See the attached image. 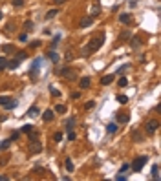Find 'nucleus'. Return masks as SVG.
Listing matches in <instances>:
<instances>
[{
	"instance_id": "f257e3e1",
	"label": "nucleus",
	"mask_w": 161,
	"mask_h": 181,
	"mask_svg": "<svg viewBox=\"0 0 161 181\" xmlns=\"http://www.w3.org/2000/svg\"><path fill=\"white\" fill-rule=\"evenodd\" d=\"M104 33H99L97 37H94V38H90V42L84 46V50H82V55L84 57H88L90 53H95L97 50H101V46L104 44Z\"/></svg>"
},
{
	"instance_id": "f03ea898",
	"label": "nucleus",
	"mask_w": 161,
	"mask_h": 181,
	"mask_svg": "<svg viewBox=\"0 0 161 181\" xmlns=\"http://www.w3.org/2000/svg\"><path fill=\"white\" fill-rule=\"evenodd\" d=\"M59 77H64V79H68V81H75L77 79V72L75 70H72V68H60V70H57L55 72Z\"/></svg>"
},
{
	"instance_id": "7ed1b4c3",
	"label": "nucleus",
	"mask_w": 161,
	"mask_h": 181,
	"mask_svg": "<svg viewBox=\"0 0 161 181\" xmlns=\"http://www.w3.org/2000/svg\"><path fill=\"white\" fill-rule=\"evenodd\" d=\"M147 161H148L147 155H139V157H135V159H134V163L130 165V168L134 172H139V170H143V167L147 165Z\"/></svg>"
},
{
	"instance_id": "20e7f679",
	"label": "nucleus",
	"mask_w": 161,
	"mask_h": 181,
	"mask_svg": "<svg viewBox=\"0 0 161 181\" xmlns=\"http://www.w3.org/2000/svg\"><path fill=\"white\" fill-rule=\"evenodd\" d=\"M157 128H159V121H157V119H148V121L145 123V132H147L148 135L156 133Z\"/></svg>"
},
{
	"instance_id": "39448f33",
	"label": "nucleus",
	"mask_w": 161,
	"mask_h": 181,
	"mask_svg": "<svg viewBox=\"0 0 161 181\" xmlns=\"http://www.w3.org/2000/svg\"><path fill=\"white\" fill-rule=\"evenodd\" d=\"M91 24H94V18H91V17H82L81 22H79V28H81V29H86V28H90Z\"/></svg>"
},
{
	"instance_id": "423d86ee",
	"label": "nucleus",
	"mask_w": 161,
	"mask_h": 181,
	"mask_svg": "<svg viewBox=\"0 0 161 181\" xmlns=\"http://www.w3.org/2000/svg\"><path fill=\"white\" fill-rule=\"evenodd\" d=\"M29 152H31V154L42 152V145L39 143V139H37V141H29Z\"/></svg>"
},
{
	"instance_id": "0eeeda50",
	"label": "nucleus",
	"mask_w": 161,
	"mask_h": 181,
	"mask_svg": "<svg viewBox=\"0 0 161 181\" xmlns=\"http://www.w3.org/2000/svg\"><path fill=\"white\" fill-rule=\"evenodd\" d=\"M53 117H55V112H53V110H46L44 114H42V121H44V123H51Z\"/></svg>"
},
{
	"instance_id": "6e6552de",
	"label": "nucleus",
	"mask_w": 161,
	"mask_h": 181,
	"mask_svg": "<svg viewBox=\"0 0 161 181\" xmlns=\"http://www.w3.org/2000/svg\"><path fill=\"white\" fill-rule=\"evenodd\" d=\"M79 86H81V90H88V88L91 86V79H90V77H81Z\"/></svg>"
},
{
	"instance_id": "1a4fd4ad",
	"label": "nucleus",
	"mask_w": 161,
	"mask_h": 181,
	"mask_svg": "<svg viewBox=\"0 0 161 181\" xmlns=\"http://www.w3.org/2000/svg\"><path fill=\"white\" fill-rule=\"evenodd\" d=\"M116 121H117L119 124H126V123L130 121V117H128L126 114H116Z\"/></svg>"
},
{
	"instance_id": "9d476101",
	"label": "nucleus",
	"mask_w": 161,
	"mask_h": 181,
	"mask_svg": "<svg viewBox=\"0 0 161 181\" xmlns=\"http://www.w3.org/2000/svg\"><path fill=\"white\" fill-rule=\"evenodd\" d=\"M119 22H121V24H130V22H132V17H130V13H121L119 15Z\"/></svg>"
},
{
	"instance_id": "9b49d317",
	"label": "nucleus",
	"mask_w": 161,
	"mask_h": 181,
	"mask_svg": "<svg viewBox=\"0 0 161 181\" xmlns=\"http://www.w3.org/2000/svg\"><path fill=\"white\" fill-rule=\"evenodd\" d=\"M48 59H50L53 64H57V62H59V59H60V55H59L57 51H53V50H51V51H48Z\"/></svg>"
},
{
	"instance_id": "f8f14e48",
	"label": "nucleus",
	"mask_w": 161,
	"mask_h": 181,
	"mask_svg": "<svg viewBox=\"0 0 161 181\" xmlns=\"http://www.w3.org/2000/svg\"><path fill=\"white\" fill-rule=\"evenodd\" d=\"M152 179L154 181H159V165L157 163L152 165Z\"/></svg>"
},
{
	"instance_id": "ddd939ff",
	"label": "nucleus",
	"mask_w": 161,
	"mask_h": 181,
	"mask_svg": "<svg viewBox=\"0 0 161 181\" xmlns=\"http://www.w3.org/2000/svg\"><path fill=\"white\" fill-rule=\"evenodd\" d=\"M18 66H20V60L18 59H13V60H8V66L6 68H8V70H17Z\"/></svg>"
},
{
	"instance_id": "4468645a",
	"label": "nucleus",
	"mask_w": 161,
	"mask_h": 181,
	"mask_svg": "<svg viewBox=\"0 0 161 181\" xmlns=\"http://www.w3.org/2000/svg\"><path fill=\"white\" fill-rule=\"evenodd\" d=\"M113 79H116V77H113L112 73H110V75H104V77L101 79V84H103V86H108V84H112V82H113Z\"/></svg>"
},
{
	"instance_id": "2eb2a0df",
	"label": "nucleus",
	"mask_w": 161,
	"mask_h": 181,
	"mask_svg": "<svg viewBox=\"0 0 161 181\" xmlns=\"http://www.w3.org/2000/svg\"><path fill=\"white\" fill-rule=\"evenodd\" d=\"M130 46H132L134 50H137V48L141 46V38H139V37H132V38H130Z\"/></svg>"
},
{
	"instance_id": "dca6fc26",
	"label": "nucleus",
	"mask_w": 161,
	"mask_h": 181,
	"mask_svg": "<svg viewBox=\"0 0 161 181\" xmlns=\"http://www.w3.org/2000/svg\"><path fill=\"white\" fill-rule=\"evenodd\" d=\"M2 53H15V46H13V44H4V46H2Z\"/></svg>"
},
{
	"instance_id": "f3484780",
	"label": "nucleus",
	"mask_w": 161,
	"mask_h": 181,
	"mask_svg": "<svg viewBox=\"0 0 161 181\" xmlns=\"http://www.w3.org/2000/svg\"><path fill=\"white\" fill-rule=\"evenodd\" d=\"M39 114H40V110H39L37 106H31V108L28 110V114H26V115H28V117H35V115H39Z\"/></svg>"
},
{
	"instance_id": "a211bd4d",
	"label": "nucleus",
	"mask_w": 161,
	"mask_h": 181,
	"mask_svg": "<svg viewBox=\"0 0 161 181\" xmlns=\"http://www.w3.org/2000/svg\"><path fill=\"white\" fill-rule=\"evenodd\" d=\"M75 124H77V119H75V117H70V119L66 121V130H73Z\"/></svg>"
},
{
	"instance_id": "6ab92c4d",
	"label": "nucleus",
	"mask_w": 161,
	"mask_h": 181,
	"mask_svg": "<svg viewBox=\"0 0 161 181\" xmlns=\"http://www.w3.org/2000/svg\"><path fill=\"white\" fill-rule=\"evenodd\" d=\"M11 146V139H4V141H0V152L2 150H8Z\"/></svg>"
},
{
	"instance_id": "aec40b11",
	"label": "nucleus",
	"mask_w": 161,
	"mask_h": 181,
	"mask_svg": "<svg viewBox=\"0 0 161 181\" xmlns=\"http://www.w3.org/2000/svg\"><path fill=\"white\" fill-rule=\"evenodd\" d=\"M64 167H66V170H68V172H73V168H75V167H73V161L70 159V157H68V159L64 161Z\"/></svg>"
},
{
	"instance_id": "412c9836",
	"label": "nucleus",
	"mask_w": 161,
	"mask_h": 181,
	"mask_svg": "<svg viewBox=\"0 0 161 181\" xmlns=\"http://www.w3.org/2000/svg\"><path fill=\"white\" fill-rule=\"evenodd\" d=\"M57 13H59V9H50L48 13H46V20H51V18H55V17H57Z\"/></svg>"
},
{
	"instance_id": "4be33fe9",
	"label": "nucleus",
	"mask_w": 161,
	"mask_h": 181,
	"mask_svg": "<svg viewBox=\"0 0 161 181\" xmlns=\"http://www.w3.org/2000/svg\"><path fill=\"white\" fill-rule=\"evenodd\" d=\"M66 112H68V108L64 104H57L55 106V114H66Z\"/></svg>"
},
{
	"instance_id": "5701e85b",
	"label": "nucleus",
	"mask_w": 161,
	"mask_h": 181,
	"mask_svg": "<svg viewBox=\"0 0 161 181\" xmlns=\"http://www.w3.org/2000/svg\"><path fill=\"white\" fill-rule=\"evenodd\" d=\"M106 132H108V133H116V132H117V124H116V123H110V124L106 126Z\"/></svg>"
},
{
	"instance_id": "b1692460",
	"label": "nucleus",
	"mask_w": 161,
	"mask_h": 181,
	"mask_svg": "<svg viewBox=\"0 0 161 181\" xmlns=\"http://www.w3.org/2000/svg\"><path fill=\"white\" fill-rule=\"evenodd\" d=\"M6 66H8V57H0V72H4L6 70Z\"/></svg>"
},
{
	"instance_id": "393cba45",
	"label": "nucleus",
	"mask_w": 161,
	"mask_h": 181,
	"mask_svg": "<svg viewBox=\"0 0 161 181\" xmlns=\"http://www.w3.org/2000/svg\"><path fill=\"white\" fill-rule=\"evenodd\" d=\"M132 137H134L137 143H141V141H143V135H141L139 132H137V130H134V132H132Z\"/></svg>"
},
{
	"instance_id": "a878e982",
	"label": "nucleus",
	"mask_w": 161,
	"mask_h": 181,
	"mask_svg": "<svg viewBox=\"0 0 161 181\" xmlns=\"http://www.w3.org/2000/svg\"><path fill=\"white\" fill-rule=\"evenodd\" d=\"M15 106H17V101H13V99H9V101L4 104V108H6V110H13Z\"/></svg>"
},
{
	"instance_id": "bb28decb",
	"label": "nucleus",
	"mask_w": 161,
	"mask_h": 181,
	"mask_svg": "<svg viewBox=\"0 0 161 181\" xmlns=\"http://www.w3.org/2000/svg\"><path fill=\"white\" fill-rule=\"evenodd\" d=\"M33 130H35V128H33L31 124H24V126L20 128V132H22V133H29V132H33Z\"/></svg>"
},
{
	"instance_id": "cd10ccee",
	"label": "nucleus",
	"mask_w": 161,
	"mask_h": 181,
	"mask_svg": "<svg viewBox=\"0 0 161 181\" xmlns=\"http://www.w3.org/2000/svg\"><path fill=\"white\" fill-rule=\"evenodd\" d=\"M116 99H117V103H119V104H126V103H128V97H126V95H119V94H117V97H116Z\"/></svg>"
},
{
	"instance_id": "c85d7f7f",
	"label": "nucleus",
	"mask_w": 161,
	"mask_h": 181,
	"mask_svg": "<svg viewBox=\"0 0 161 181\" xmlns=\"http://www.w3.org/2000/svg\"><path fill=\"white\" fill-rule=\"evenodd\" d=\"M15 59H18V60H20V62H22V60H26V59H28V53H26V51H18V53H17V57H15Z\"/></svg>"
},
{
	"instance_id": "c756f323",
	"label": "nucleus",
	"mask_w": 161,
	"mask_h": 181,
	"mask_svg": "<svg viewBox=\"0 0 161 181\" xmlns=\"http://www.w3.org/2000/svg\"><path fill=\"white\" fill-rule=\"evenodd\" d=\"M33 26H35V24H33L31 20H26V22H24V29H26V31H31V29H33Z\"/></svg>"
},
{
	"instance_id": "7c9ffc66",
	"label": "nucleus",
	"mask_w": 161,
	"mask_h": 181,
	"mask_svg": "<svg viewBox=\"0 0 161 181\" xmlns=\"http://www.w3.org/2000/svg\"><path fill=\"white\" fill-rule=\"evenodd\" d=\"M50 94H51V97H59L60 95V92H59L57 88H53V86H50Z\"/></svg>"
},
{
	"instance_id": "2f4dec72",
	"label": "nucleus",
	"mask_w": 161,
	"mask_h": 181,
	"mask_svg": "<svg viewBox=\"0 0 161 181\" xmlns=\"http://www.w3.org/2000/svg\"><path fill=\"white\" fill-rule=\"evenodd\" d=\"M53 141H55V143L62 141V132H55V133H53Z\"/></svg>"
},
{
	"instance_id": "473e14b6",
	"label": "nucleus",
	"mask_w": 161,
	"mask_h": 181,
	"mask_svg": "<svg viewBox=\"0 0 161 181\" xmlns=\"http://www.w3.org/2000/svg\"><path fill=\"white\" fill-rule=\"evenodd\" d=\"M15 31V24L13 22H8V26H6V33H13Z\"/></svg>"
},
{
	"instance_id": "72a5a7b5",
	"label": "nucleus",
	"mask_w": 161,
	"mask_h": 181,
	"mask_svg": "<svg viewBox=\"0 0 161 181\" xmlns=\"http://www.w3.org/2000/svg\"><path fill=\"white\" fill-rule=\"evenodd\" d=\"M119 86H121V88H126V86H128V79H126V77H121V79H119Z\"/></svg>"
},
{
	"instance_id": "f704fd0d",
	"label": "nucleus",
	"mask_w": 161,
	"mask_h": 181,
	"mask_svg": "<svg viewBox=\"0 0 161 181\" xmlns=\"http://www.w3.org/2000/svg\"><path fill=\"white\" fill-rule=\"evenodd\" d=\"M68 139H70V141H75L77 139V135H75L73 130H68Z\"/></svg>"
},
{
	"instance_id": "c9c22d12",
	"label": "nucleus",
	"mask_w": 161,
	"mask_h": 181,
	"mask_svg": "<svg viewBox=\"0 0 161 181\" xmlns=\"http://www.w3.org/2000/svg\"><path fill=\"white\" fill-rule=\"evenodd\" d=\"M9 99H11V97H8V95H0V106H4Z\"/></svg>"
},
{
	"instance_id": "e433bc0d",
	"label": "nucleus",
	"mask_w": 161,
	"mask_h": 181,
	"mask_svg": "<svg viewBox=\"0 0 161 181\" xmlns=\"http://www.w3.org/2000/svg\"><path fill=\"white\" fill-rule=\"evenodd\" d=\"M39 139V133L33 130V132H29V141H37Z\"/></svg>"
},
{
	"instance_id": "4c0bfd02",
	"label": "nucleus",
	"mask_w": 161,
	"mask_h": 181,
	"mask_svg": "<svg viewBox=\"0 0 161 181\" xmlns=\"http://www.w3.org/2000/svg\"><path fill=\"white\" fill-rule=\"evenodd\" d=\"M126 38H130V33H128V31H123V33L119 35V40H126Z\"/></svg>"
},
{
	"instance_id": "58836bf2",
	"label": "nucleus",
	"mask_w": 161,
	"mask_h": 181,
	"mask_svg": "<svg viewBox=\"0 0 161 181\" xmlns=\"http://www.w3.org/2000/svg\"><path fill=\"white\" fill-rule=\"evenodd\" d=\"M13 6L15 8H22L24 6V0H13Z\"/></svg>"
},
{
	"instance_id": "ea45409f",
	"label": "nucleus",
	"mask_w": 161,
	"mask_h": 181,
	"mask_svg": "<svg viewBox=\"0 0 161 181\" xmlns=\"http://www.w3.org/2000/svg\"><path fill=\"white\" fill-rule=\"evenodd\" d=\"M59 40H60V35H55V37H53V42H51V48H55V46H57Z\"/></svg>"
},
{
	"instance_id": "a19ab883",
	"label": "nucleus",
	"mask_w": 161,
	"mask_h": 181,
	"mask_svg": "<svg viewBox=\"0 0 161 181\" xmlns=\"http://www.w3.org/2000/svg\"><path fill=\"white\" fill-rule=\"evenodd\" d=\"M64 59H66L68 62H70V60L73 59V53H72V50H68V51H66V57H64Z\"/></svg>"
},
{
	"instance_id": "79ce46f5",
	"label": "nucleus",
	"mask_w": 161,
	"mask_h": 181,
	"mask_svg": "<svg viewBox=\"0 0 161 181\" xmlns=\"http://www.w3.org/2000/svg\"><path fill=\"white\" fill-rule=\"evenodd\" d=\"M128 68H130L128 64H125V66H121V68H119V70H117V75H119V73L123 75V73H125V70H128Z\"/></svg>"
},
{
	"instance_id": "37998d69",
	"label": "nucleus",
	"mask_w": 161,
	"mask_h": 181,
	"mask_svg": "<svg viewBox=\"0 0 161 181\" xmlns=\"http://www.w3.org/2000/svg\"><path fill=\"white\" fill-rule=\"evenodd\" d=\"M18 137H20V132H13V133H11V137H9V139H11V141H17Z\"/></svg>"
},
{
	"instance_id": "c03bdc74",
	"label": "nucleus",
	"mask_w": 161,
	"mask_h": 181,
	"mask_svg": "<svg viewBox=\"0 0 161 181\" xmlns=\"http://www.w3.org/2000/svg\"><path fill=\"white\" fill-rule=\"evenodd\" d=\"M94 106H95V103H94V101H88V103L84 104V108H86V110H91Z\"/></svg>"
},
{
	"instance_id": "a18cd8bd",
	"label": "nucleus",
	"mask_w": 161,
	"mask_h": 181,
	"mask_svg": "<svg viewBox=\"0 0 161 181\" xmlns=\"http://www.w3.org/2000/svg\"><path fill=\"white\" fill-rule=\"evenodd\" d=\"M40 46V40H33V42H29V48H39Z\"/></svg>"
},
{
	"instance_id": "49530a36",
	"label": "nucleus",
	"mask_w": 161,
	"mask_h": 181,
	"mask_svg": "<svg viewBox=\"0 0 161 181\" xmlns=\"http://www.w3.org/2000/svg\"><path fill=\"white\" fill-rule=\"evenodd\" d=\"M18 40H20V42H26V40H28V35H26V33H22V35H18Z\"/></svg>"
},
{
	"instance_id": "de8ad7c7",
	"label": "nucleus",
	"mask_w": 161,
	"mask_h": 181,
	"mask_svg": "<svg viewBox=\"0 0 161 181\" xmlns=\"http://www.w3.org/2000/svg\"><path fill=\"white\" fill-rule=\"evenodd\" d=\"M128 168H130V165H128V163H125V165L121 167V174H125V172H126Z\"/></svg>"
},
{
	"instance_id": "09e8293b",
	"label": "nucleus",
	"mask_w": 161,
	"mask_h": 181,
	"mask_svg": "<svg viewBox=\"0 0 161 181\" xmlns=\"http://www.w3.org/2000/svg\"><path fill=\"white\" fill-rule=\"evenodd\" d=\"M79 97H81V92H73V94H72V99H73V101L79 99Z\"/></svg>"
},
{
	"instance_id": "8fccbe9b",
	"label": "nucleus",
	"mask_w": 161,
	"mask_h": 181,
	"mask_svg": "<svg viewBox=\"0 0 161 181\" xmlns=\"http://www.w3.org/2000/svg\"><path fill=\"white\" fill-rule=\"evenodd\" d=\"M125 179H126V176H119V174L116 176V181H125Z\"/></svg>"
},
{
	"instance_id": "3c124183",
	"label": "nucleus",
	"mask_w": 161,
	"mask_h": 181,
	"mask_svg": "<svg viewBox=\"0 0 161 181\" xmlns=\"http://www.w3.org/2000/svg\"><path fill=\"white\" fill-rule=\"evenodd\" d=\"M4 165H8V159H0V167H4Z\"/></svg>"
},
{
	"instance_id": "603ef678",
	"label": "nucleus",
	"mask_w": 161,
	"mask_h": 181,
	"mask_svg": "<svg viewBox=\"0 0 161 181\" xmlns=\"http://www.w3.org/2000/svg\"><path fill=\"white\" fill-rule=\"evenodd\" d=\"M6 119H8V115H0V123H4Z\"/></svg>"
},
{
	"instance_id": "864d4df0",
	"label": "nucleus",
	"mask_w": 161,
	"mask_h": 181,
	"mask_svg": "<svg viewBox=\"0 0 161 181\" xmlns=\"http://www.w3.org/2000/svg\"><path fill=\"white\" fill-rule=\"evenodd\" d=\"M53 2H55V4H64L66 0H53Z\"/></svg>"
},
{
	"instance_id": "5fc2aeb1",
	"label": "nucleus",
	"mask_w": 161,
	"mask_h": 181,
	"mask_svg": "<svg viewBox=\"0 0 161 181\" xmlns=\"http://www.w3.org/2000/svg\"><path fill=\"white\" fill-rule=\"evenodd\" d=\"M0 181H8V176H0Z\"/></svg>"
},
{
	"instance_id": "6e6d98bb",
	"label": "nucleus",
	"mask_w": 161,
	"mask_h": 181,
	"mask_svg": "<svg viewBox=\"0 0 161 181\" xmlns=\"http://www.w3.org/2000/svg\"><path fill=\"white\" fill-rule=\"evenodd\" d=\"M0 20H2V11H0Z\"/></svg>"
}]
</instances>
